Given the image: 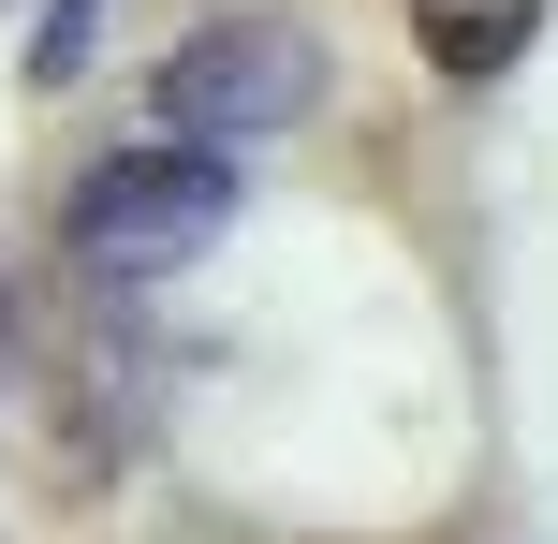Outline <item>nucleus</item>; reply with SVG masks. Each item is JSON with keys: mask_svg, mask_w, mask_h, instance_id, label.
<instances>
[{"mask_svg": "<svg viewBox=\"0 0 558 544\" xmlns=\"http://www.w3.org/2000/svg\"><path fill=\"white\" fill-rule=\"evenodd\" d=\"M88 45H104V0H45V29H29V88H74Z\"/></svg>", "mask_w": 558, "mask_h": 544, "instance_id": "4", "label": "nucleus"}, {"mask_svg": "<svg viewBox=\"0 0 558 544\" xmlns=\"http://www.w3.org/2000/svg\"><path fill=\"white\" fill-rule=\"evenodd\" d=\"M324 104V45L294 15H206L192 45L162 59V133L192 147H251V133H294Z\"/></svg>", "mask_w": 558, "mask_h": 544, "instance_id": "2", "label": "nucleus"}, {"mask_svg": "<svg viewBox=\"0 0 558 544\" xmlns=\"http://www.w3.org/2000/svg\"><path fill=\"white\" fill-rule=\"evenodd\" d=\"M530 29H544V0H412V45L441 59L456 88H485L500 59H530Z\"/></svg>", "mask_w": 558, "mask_h": 544, "instance_id": "3", "label": "nucleus"}, {"mask_svg": "<svg viewBox=\"0 0 558 544\" xmlns=\"http://www.w3.org/2000/svg\"><path fill=\"white\" fill-rule=\"evenodd\" d=\"M221 221H235V162H221V147H192V133H147V147H104V162L74 177L59 251H74L88 280L147 294V280H177Z\"/></svg>", "mask_w": 558, "mask_h": 544, "instance_id": "1", "label": "nucleus"}]
</instances>
